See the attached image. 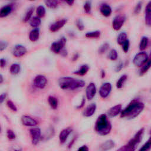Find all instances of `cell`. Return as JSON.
<instances>
[{
    "instance_id": "obj_30",
    "label": "cell",
    "mask_w": 151,
    "mask_h": 151,
    "mask_svg": "<svg viewBox=\"0 0 151 151\" xmlns=\"http://www.w3.org/2000/svg\"><path fill=\"white\" fill-rule=\"evenodd\" d=\"M9 71L11 74L13 75H16L20 71V65L18 64H12L9 68Z\"/></svg>"
},
{
    "instance_id": "obj_9",
    "label": "cell",
    "mask_w": 151,
    "mask_h": 151,
    "mask_svg": "<svg viewBox=\"0 0 151 151\" xmlns=\"http://www.w3.org/2000/svg\"><path fill=\"white\" fill-rule=\"evenodd\" d=\"M125 21V17L123 15H118L116 16L112 22L113 28L116 31H119L121 29Z\"/></svg>"
},
{
    "instance_id": "obj_4",
    "label": "cell",
    "mask_w": 151,
    "mask_h": 151,
    "mask_svg": "<svg viewBox=\"0 0 151 151\" xmlns=\"http://www.w3.org/2000/svg\"><path fill=\"white\" fill-rule=\"evenodd\" d=\"M145 132V129L141 128L134 134L127 143L124 146V151H135L137 146L142 140V137Z\"/></svg>"
},
{
    "instance_id": "obj_48",
    "label": "cell",
    "mask_w": 151,
    "mask_h": 151,
    "mask_svg": "<svg viewBox=\"0 0 151 151\" xmlns=\"http://www.w3.org/2000/svg\"><path fill=\"white\" fill-rule=\"evenodd\" d=\"M6 94L5 93H2V94H1V96H0V103H3V101H4L5 99L6 98Z\"/></svg>"
},
{
    "instance_id": "obj_34",
    "label": "cell",
    "mask_w": 151,
    "mask_h": 151,
    "mask_svg": "<svg viewBox=\"0 0 151 151\" xmlns=\"http://www.w3.org/2000/svg\"><path fill=\"white\" fill-rule=\"evenodd\" d=\"M36 14L38 17L42 18L45 15V9L42 5H40L37 7L36 10Z\"/></svg>"
},
{
    "instance_id": "obj_19",
    "label": "cell",
    "mask_w": 151,
    "mask_h": 151,
    "mask_svg": "<svg viewBox=\"0 0 151 151\" xmlns=\"http://www.w3.org/2000/svg\"><path fill=\"white\" fill-rule=\"evenodd\" d=\"M114 142L112 140H107L100 146V151H109L114 146Z\"/></svg>"
},
{
    "instance_id": "obj_13",
    "label": "cell",
    "mask_w": 151,
    "mask_h": 151,
    "mask_svg": "<svg viewBox=\"0 0 151 151\" xmlns=\"http://www.w3.org/2000/svg\"><path fill=\"white\" fill-rule=\"evenodd\" d=\"M21 120L22 124L25 126L34 127L37 124V122L34 119L27 115L22 116L21 117Z\"/></svg>"
},
{
    "instance_id": "obj_23",
    "label": "cell",
    "mask_w": 151,
    "mask_h": 151,
    "mask_svg": "<svg viewBox=\"0 0 151 151\" xmlns=\"http://www.w3.org/2000/svg\"><path fill=\"white\" fill-rule=\"evenodd\" d=\"M151 67V57L149 58L147 61L141 67L139 74L140 76H143L145 74Z\"/></svg>"
},
{
    "instance_id": "obj_37",
    "label": "cell",
    "mask_w": 151,
    "mask_h": 151,
    "mask_svg": "<svg viewBox=\"0 0 151 151\" xmlns=\"http://www.w3.org/2000/svg\"><path fill=\"white\" fill-rule=\"evenodd\" d=\"M83 8L84 10V12L86 14H90L91 10V2L90 1H86L83 6Z\"/></svg>"
},
{
    "instance_id": "obj_40",
    "label": "cell",
    "mask_w": 151,
    "mask_h": 151,
    "mask_svg": "<svg viewBox=\"0 0 151 151\" xmlns=\"http://www.w3.org/2000/svg\"><path fill=\"white\" fill-rule=\"evenodd\" d=\"M6 136L9 140H14L15 139V134L13 130L11 129H8L6 131Z\"/></svg>"
},
{
    "instance_id": "obj_18",
    "label": "cell",
    "mask_w": 151,
    "mask_h": 151,
    "mask_svg": "<svg viewBox=\"0 0 151 151\" xmlns=\"http://www.w3.org/2000/svg\"><path fill=\"white\" fill-rule=\"evenodd\" d=\"M71 132V129L70 128L64 129L60 132L59 134V140L61 144H64L66 142Z\"/></svg>"
},
{
    "instance_id": "obj_35",
    "label": "cell",
    "mask_w": 151,
    "mask_h": 151,
    "mask_svg": "<svg viewBox=\"0 0 151 151\" xmlns=\"http://www.w3.org/2000/svg\"><path fill=\"white\" fill-rule=\"evenodd\" d=\"M117 57H118V54H117V51L114 49L111 50L109 54V58L112 61H115L117 60Z\"/></svg>"
},
{
    "instance_id": "obj_11",
    "label": "cell",
    "mask_w": 151,
    "mask_h": 151,
    "mask_svg": "<svg viewBox=\"0 0 151 151\" xmlns=\"http://www.w3.org/2000/svg\"><path fill=\"white\" fill-rule=\"evenodd\" d=\"M96 94V87L94 83H90L86 87V97L88 100L93 99Z\"/></svg>"
},
{
    "instance_id": "obj_6",
    "label": "cell",
    "mask_w": 151,
    "mask_h": 151,
    "mask_svg": "<svg viewBox=\"0 0 151 151\" xmlns=\"http://www.w3.org/2000/svg\"><path fill=\"white\" fill-rule=\"evenodd\" d=\"M65 43H66V39L64 37L61 38L58 40L51 44L50 47L51 51L55 54L60 53L63 51L65 45Z\"/></svg>"
},
{
    "instance_id": "obj_3",
    "label": "cell",
    "mask_w": 151,
    "mask_h": 151,
    "mask_svg": "<svg viewBox=\"0 0 151 151\" xmlns=\"http://www.w3.org/2000/svg\"><path fill=\"white\" fill-rule=\"evenodd\" d=\"M58 85L63 90H75L83 87L85 86V82L82 80L70 77H63L58 80Z\"/></svg>"
},
{
    "instance_id": "obj_45",
    "label": "cell",
    "mask_w": 151,
    "mask_h": 151,
    "mask_svg": "<svg viewBox=\"0 0 151 151\" xmlns=\"http://www.w3.org/2000/svg\"><path fill=\"white\" fill-rule=\"evenodd\" d=\"M7 45H8V44L6 42H5V41L1 40V41H0V51H2L4 50H5L6 48Z\"/></svg>"
},
{
    "instance_id": "obj_8",
    "label": "cell",
    "mask_w": 151,
    "mask_h": 151,
    "mask_svg": "<svg viewBox=\"0 0 151 151\" xmlns=\"http://www.w3.org/2000/svg\"><path fill=\"white\" fill-rule=\"evenodd\" d=\"M111 84L110 83H104L99 88V94L103 99H105L109 96L111 91Z\"/></svg>"
},
{
    "instance_id": "obj_55",
    "label": "cell",
    "mask_w": 151,
    "mask_h": 151,
    "mask_svg": "<svg viewBox=\"0 0 151 151\" xmlns=\"http://www.w3.org/2000/svg\"><path fill=\"white\" fill-rule=\"evenodd\" d=\"M150 57H151V53H150Z\"/></svg>"
},
{
    "instance_id": "obj_26",
    "label": "cell",
    "mask_w": 151,
    "mask_h": 151,
    "mask_svg": "<svg viewBox=\"0 0 151 151\" xmlns=\"http://www.w3.org/2000/svg\"><path fill=\"white\" fill-rule=\"evenodd\" d=\"M41 19L40 18L37 17H34L31 18V19L30 20L29 22V25H31V27H32V28H37L38 26H40V25L41 24Z\"/></svg>"
},
{
    "instance_id": "obj_39",
    "label": "cell",
    "mask_w": 151,
    "mask_h": 151,
    "mask_svg": "<svg viewBox=\"0 0 151 151\" xmlns=\"http://www.w3.org/2000/svg\"><path fill=\"white\" fill-rule=\"evenodd\" d=\"M6 104H7V106H8V107L11 110H12V111H17V106H15V104L14 103V102L12 101H11V100H8L7 101H6Z\"/></svg>"
},
{
    "instance_id": "obj_33",
    "label": "cell",
    "mask_w": 151,
    "mask_h": 151,
    "mask_svg": "<svg viewBox=\"0 0 151 151\" xmlns=\"http://www.w3.org/2000/svg\"><path fill=\"white\" fill-rule=\"evenodd\" d=\"M44 2L47 7L51 9H54L57 8L58 4V2L55 0H47V1H45Z\"/></svg>"
},
{
    "instance_id": "obj_32",
    "label": "cell",
    "mask_w": 151,
    "mask_h": 151,
    "mask_svg": "<svg viewBox=\"0 0 151 151\" xmlns=\"http://www.w3.org/2000/svg\"><path fill=\"white\" fill-rule=\"evenodd\" d=\"M127 40V35L126 32H121L117 37V43L119 45H122Z\"/></svg>"
},
{
    "instance_id": "obj_53",
    "label": "cell",
    "mask_w": 151,
    "mask_h": 151,
    "mask_svg": "<svg viewBox=\"0 0 151 151\" xmlns=\"http://www.w3.org/2000/svg\"><path fill=\"white\" fill-rule=\"evenodd\" d=\"M116 151H124V146H122L121 147H120L118 150H117Z\"/></svg>"
},
{
    "instance_id": "obj_36",
    "label": "cell",
    "mask_w": 151,
    "mask_h": 151,
    "mask_svg": "<svg viewBox=\"0 0 151 151\" xmlns=\"http://www.w3.org/2000/svg\"><path fill=\"white\" fill-rule=\"evenodd\" d=\"M33 11H34L33 8H30L27 11V12H26V14H25V17H24V21L25 22L28 21L31 19V17L32 14V13H33Z\"/></svg>"
},
{
    "instance_id": "obj_20",
    "label": "cell",
    "mask_w": 151,
    "mask_h": 151,
    "mask_svg": "<svg viewBox=\"0 0 151 151\" xmlns=\"http://www.w3.org/2000/svg\"><path fill=\"white\" fill-rule=\"evenodd\" d=\"M100 13L106 17H108L111 15L112 10L110 5L106 4H102L100 7Z\"/></svg>"
},
{
    "instance_id": "obj_50",
    "label": "cell",
    "mask_w": 151,
    "mask_h": 151,
    "mask_svg": "<svg viewBox=\"0 0 151 151\" xmlns=\"http://www.w3.org/2000/svg\"><path fill=\"white\" fill-rule=\"evenodd\" d=\"M85 101H85L84 98H83V100H82V102H81V105L77 106V109H80V108L83 107V106H84V104H85Z\"/></svg>"
},
{
    "instance_id": "obj_46",
    "label": "cell",
    "mask_w": 151,
    "mask_h": 151,
    "mask_svg": "<svg viewBox=\"0 0 151 151\" xmlns=\"http://www.w3.org/2000/svg\"><path fill=\"white\" fill-rule=\"evenodd\" d=\"M77 151H88V147L86 145H83L79 147Z\"/></svg>"
},
{
    "instance_id": "obj_12",
    "label": "cell",
    "mask_w": 151,
    "mask_h": 151,
    "mask_svg": "<svg viewBox=\"0 0 151 151\" xmlns=\"http://www.w3.org/2000/svg\"><path fill=\"white\" fill-rule=\"evenodd\" d=\"M27 48L22 45H15L12 50V54L15 57H21L27 52Z\"/></svg>"
},
{
    "instance_id": "obj_15",
    "label": "cell",
    "mask_w": 151,
    "mask_h": 151,
    "mask_svg": "<svg viewBox=\"0 0 151 151\" xmlns=\"http://www.w3.org/2000/svg\"><path fill=\"white\" fill-rule=\"evenodd\" d=\"M145 21L146 25L151 26V1H149L145 7Z\"/></svg>"
},
{
    "instance_id": "obj_47",
    "label": "cell",
    "mask_w": 151,
    "mask_h": 151,
    "mask_svg": "<svg viewBox=\"0 0 151 151\" xmlns=\"http://www.w3.org/2000/svg\"><path fill=\"white\" fill-rule=\"evenodd\" d=\"M6 60L4 58H1V60H0V65H1V68L4 67L6 65Z\"/></svg>"
},
{
    "instance_id": "obj_16",
    "label": "cell",
    "mask_w": 151,
    "mask_h": 151,
    "mask_svg": "<svg viewBox=\"0 0 151 151\" xmlns=\"http://www.w3.org/2000/svg\"><path fill=\"white\" fill-rule=\"evenodd\" d=\"M96 110V105L95 103H91L88 105L83 112V115L84 117H91L93 116Z\"/></svg>"
},
{
    "instance_id": "obj_17",
    "label": "cell",
    "mask_w": 151,
    "mask_h": 151,
    "mask_svg": "<svg viewBox=\"0 0 151 151\" xmlns=\"http://www.w3.org/2000/svg\"><path fill=\"white\" fill-rule=\"evenodd\" d=\"M122 111V106L120 104H118L111 107L108 110V114L110 117H116L119 114H120Z\"/></svg>"
},
{
    "instance_id": "obj_22",
    "label": "cell",
    "mask_w": 151,
    "mask_h": 151,
    "mask_svg": "<svg viewBox=\"0 0 151 151\" xmlns=\"http://www.w3.org/2000/svg\"><path fill=\"white\" fill-rule=\"evenodd\" d=\"M40 37V31L38 28H34L31 30L29 34V39L32 42L37 41Z\"/></svg>"
},
{
    "instance_id": "obj_54",
    "label": "cell",
    "mask_w": 151,
    "mask_h": 151,
    "mask_svg": "<svg viewBox=\"0 0 151 151\" xmlns=\"http://www.w3.org/2000/svg\"><path fill=\"white\" fill-rule=\"evenodd\" d=\"M0 83H2L3 82V77H2V75H0Z\"/></svg>"
},
{
    "instance_id": "obj_5",
    "label": "cell",
    "mask_w": 151,
    "mask_h": 151,
    "mask_svg": "<svg viewBox=\"0 0 151 151\" xmlns=\"http://www.w3.org/2000/svg\"><path fill=\"white\" fill-rule=\"evenodd\" d=\"M148 59L147 54L146 52L142 51L135 55L133 60V63L135 66L141 67Z\"/></svg>"
},
{
    "instance_id": "obj_27",
    "label": "cell",
    "mask_w": 151,
    "mask_h": 151,
    "mask_svg": "<svg viewBox=\"0 0 151 151\" xmlns=\"http://www.w3.org/2000/svg\"><path fill=\"white\" fill-rule=\"evenodd\" d=\"M127 79V76L126 74H123L122 75L117 81L116 82V87L117 88H122L124 84V83L126 82V81Z\"/></svg>"
},
{
    "instance_id": "obj_1",
    "label": "cell",
    "mask_w": 151,
    "mask_h": 151,
    "mask_svg": "<svg viewBox=\"0 0 151 151\" xmlns=\"http://www.w3.org/2000/svg\"><path fill=\"white\" fill-rule=\"evenodd\" d=\"M145 104L138 100H133L120 113V117L127 119H132L138 116L143 110Z\"/></svg>"
},
{
    "instance_id": "obj_29",
    "label": "cell",
    "mask_w": 151,
    "mask_h": 151,
    "mask_svg": "<svg viewBox=\"0 0 151 151\" xmlns=\"http://www.w3.org/2000/svg\"><path fill=\"white\" fill-rule=\"evenodd\" d=\"M100 35L101 33L100 31H95L87 32L85 36L88 38H98L100 37Z\"/></svg>"
},
{
    "instance_id": "obj_24",
    "label": "cell",
    "mask_w": 151,
    "mask_h": 151,
    "mask_svg": "<svg viewBox=\"0 0 151 151\" xmlns=\"http://www.w3.org/2000/svg\"><path fill=\"white\" fill-rule=\"evenodd\" d=\"M88 70H89L88 65L87 64H84V65H82L78 70L74 71V74L78 76H83L87 73Z\"/></svg>"
},
{
    "instance_id": "obj_7",
    "label": "cell",
    "mask_w": 151,
    "mask_h": 151,
    "mask_svg": "<svg viewBox=\"0 0 151 151\" xmlns=\"http://www.w3.org/2000/svg\"><path fill=\"white\" fill-rule=\"evenodd\" d=\"M29 134L31 138L32 143L36 145L38 143L41 136V132L38 127H33L29 129Z\"/></svg>"
},
{
    "instance_id": "obj_51",
    "label": "cell",
    "mask_w": 151,
    "mask_h": 151,
    "mask_svg": "<svg viewBox=\"0 0 151 151\" xmlns=\"http://www.w3.org/2000/svg\"><path fill=\"white\" fill-rule=\"evenodd\" d=\"M65 2L68 5H70V6L73 5V4H74V1H65Z\"/></svg>"
},
{
    "instance_id": "obj_43",
    "label": "cell",
    "mask_w": 151,
    "mask_h": 151,
    "mask_svg": "<svg viewBox=\"0 0 151 151\" xmlns=\"http://www.w3.org/2000/svg\"><path fill=\"white\" fill-rule=\"evenodd\" d=\"M76 25L78 30L80 31H83L84 29V24L82 22V21L80 19H78L76 21Z\"/></svg>"
},
{
    "instance_id": "obj_44",
    "label": "cell",
    "mask_w": 151,
    "mask_h": 151,
    "mask_svg": "<svg viewBox=\"0 0 151 151\" xmlns=\"http://www.w3.org/2000/svg\"><path fill=\"white\" fill-rule=\"evenodd\" d=\"M8 151H22V149L19 146H13L9 148Z\"/></svg>"
},
{
    "instance_id": "obj_49",
    "label": "cell",
    "mask_w": 151,
    "mask_h": 151,
    "mask_svg": "<svg viewBox=\"0 0 151 151\" xmlns=\"http://www.w3.org/2000/svg\"><path fill=\"white\" fill-rule=\"evenodd\" d=\"M123 68V64L122 63H120L118 65H117V66L116 67V71L117 72V71H120L121 70H122V68Z\"/></svg>"
},
{
    "instance_id": "obj_42",
    "label": "cell",
    "mask_w": 151,
    "mask_h": 151,
    "mask_svg": "<svg viewBox=\"0 0 151 151\" xmlns=\"http://www.w3.org/2000/svg\"><path fill=\"white\" fill-rule=\"evenodd\" d=\"M142 3L141 2H139L136 4V5L134 8V12L135 14H138L140 13V12L142 9Z\"/></svg>"
},
{
    "instance_id": "obj_31",
    "label": "cell",
    "mask_w": 151,
    "mask_h": 151,
    "mask_svg": "<svg viewBox=\"0 0 151 151\" xmlns=\"http://www.w3.org/2000/svg\"><path fill=\"white\" fill-rule=\"evenodd\" d=\"M151 149V136L143 145L138 151H149Z\"/></svg>"
},
{
    "instance_id": "obj_2",
    "label": "cell",
    "mask_w": 151,
    "mask_h": 151,
    "mask_svg": "<svg viewBox=\"0 0 151 151\" xmlns=\"http://www.w3.org/2000/svg\"><path fill=\"white\" fill-rule=\"evenodd\" d=\"M112 126L106 114H100L97 119L94 129L95 131L101 136H105L110 133Z\"/></svg>"
},
{
    "instance_id": "obj_41",
    "label": "cell",
    "mask_w": 151,
    "mask_h": 151,
    "mask_svg": "<svg viewBox=\"0 0 151 151\" xmlns=\"http://www.w3.org/2000/svg\"><path fill=\"white\" fill-rule=\"evenodd\" d=\"M122 45V50H123V51L125 53L129 51V47H130L129 40L127 39Z\"/></svg>"
},
{
    "instance_id": "obj_38",
    "label": "cell",
    "mask_w": 151,
    "mask_h": 151,
    "mask_svg": "<svg viewBox=\"0 0 151 151\" xmlns=\"http://www.w3.org/2000/svg\"><path fill=\"white\" fill-rule=\"evenodd\" d=\"M109 47V44L108 43H104L103 45H101L99 49V54H101L104 53L108 50Z\"/></svg>"
},
{
    "instance_id": "obj_25",
    "label": "cell",
    "mask_w": 151,
    "mask_h": 151,
    "mask_svg": "<svg viewBox=\"0 0 151 151\" xmlns=\"http://www.w3.org/2000/svg\"><path fill=\"white\" fill-rule=\"evenodd\" d=\"M48 103L49 105L50 106V107H51V109H52L54 110L57 109V108L58 107V100L57 98H55L54 96H48Z\"/></svg>"
},
{
    "instance_id": "obj_28",
    "label": "cell",
    "mask_w": 151,
    "mask_h": 151,
    "mask_svg": "<svg viewBox=\"0 0 151 151\" xmlns=\"http://www.w3.org/2000/svg\"><path fill=\"white\" fill-rule=\"evenodd\" d=\"M148 38L146 37H143L140 40V44H139V49L140 51L145 50L148 45Z\"/></svg>"
},
{
    "instance_id": "obj_14",
    "label": "cell",
    "mask_w": 151,
    "mask_h": 151,
    "mask_svg": "<svg viewBox=\"0 0 151 151\" xmlns=\"http://www.w3.org/2000/svg\"><path fill=\"white\" fill-rule=\"evenodd\" d=\"M66 22H67V20L65 19L58 20V21L52 23L50 25V30L53 32H56V31H58L59 29H60L62 27H63V26L66 24Z\"/></svg>"
},
{
    "instance_id": "obj_10",
    "label": "cell",
    "mask_w": 151,
    "mask_h": 151,
    "mask_svg": "<svg viewBox=\"0 0 151 151\" xmlns=\"http://www.w3.org/2000/svg\"><path fill=\"white\" fill-rule=\"evenodd\" d=\"M47 83L46 77L43 75H37L34 80V85L37 88L42 89L44 88Z\"/></svg>"
},
{
    "instance_id": "obj_21",
    "label": "cell",
    "mask_w": 151,
    "mask_h": 151,
    "mask_svg": "<svg viewBox=\"0 0 151 151\" xmlns=\"http://www.w3.org/2000/svg\"><path fill=\"white\" fill-rule=\"evenodd\" d=\"M12 10V5L11 4H8L4 6L1 8L0 10V17L4 18L8 16Z\"/></svg>"
},
{
    "instance_id": "obj_52",
    "label": "cell",
    "mask_w": 151,
    "mask_h": 151,
    "mask_svg": "<svg viewBox=\"0 0 151 151\" xmlns=\"http://www.w3.org/2000/svg\"><path fill=\"white\" fill-rule=\"evenodd\" d=\"M101 78H104L105 77V72L104 70H101Z\"/></svg>"
}]
</instances>
